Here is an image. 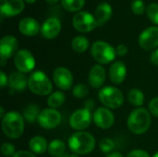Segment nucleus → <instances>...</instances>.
Returning a JSON list of instances; mask_svg holds the SVG:
<instances>
[{
    "label": "nucleus",
    "mask_w": 158,
    "mask_h": 157,
    "mask_svg": "<svg viewBox=\"0 0 158 157\" xmlns=\"http://www.w3.org/2000/svg\"><path fill=\"white\" fill-rule=\"evenodd\" d=\"M25 119L23 116L17 111H9L6 113L2 118V130L4 134L12 140L19 138L25 128Z\"/></svg>",
    "instance_id": "obj_1"
},
{
    "label": "nucleus",
    "mask_w": 158,
    "mask_h": 157,
    "mask_svg": "<svg viewBox=\"0 0 158 157\" xmlns=\"http://www.w3.org/2000/svg\"><path fill=\"white\" fill-rule=\"evenodd\" d=\"M151 122L150 111L143 107H138L130 114L127 125L132 133L140 135L145 133L149 130Z\"/></svg>",
    "instance_id": "obj_2"
},
{
    "label": "nucleus",
    "mask_w": 158,
    "mask_h": 157,
    "mask_svg": "<svg viewBox=\"0 0 158 157\" xmlns=\"http://www.w3.org/2000/svg\"><path fill=\"white\" fill-rule=\"evenodd\" d=\"M69 147L76 155H87L95 147L94 137L86 131H77L69 139Z\"/></svg>",
    "instance_id": "obj_3"
},
{
    "label": "nucleus",
    "mask_w": 158,
    "mask_h": 157,
    "mask_svg": "<svg viewBox=\"0 0 158 157\" xmlns=\"http://www.w3.org/2000/svg\"><path fill=\"white\" fill-rule=\"evenodd\" d=\"M28 79V87L31 93L40 96L51 94L53 85L45 73L41 70H37L31 73Z\"/></svg>",
    "instance_id": "obj_4"
},
{
    "label": "nucleus",
    "mask_w": 158,
    "mask_h": 157,
    "mask_svg": "<svg viewBox=\"0 0 158 157\" xmlns=\"http://www.w3.org/2000/svg\"><path fill=\"white\" fill-rule=\"evenodd\" d=\"M91 54L95 61L104 65L111 63L117 56L116 48L104 41L94 42L91 48Z\"/></svg>",
    "instance_id": "obj_5"
},
{
    "label": "nucleus",
    "mask_w": 158,
    "mask_h": 157,
    "mask_svg": "<svg viewBox=\"0 0 158 157\" xmlns=\"http://www.w3.org/2000/svg\"><path fill=\"white\" fill-rule=\"evenodd\" d=\"M101 103L109 109L119 108L124 104V95L122 92L114 86L102 88L98 93Z\"/></svg>",
    "instance_id": "obj_6"
},
{
    "label": "nucleus",
    "mask_w": 158,
    "mask_h": 157,
    "mask_svg": "<svg viewBox=\"0 0 158 157\" xmlns=\"http://www.w3.org/2000/svg\"><path fill=\"white\" fill-rule=\"evenodd\" d=\"M72 25L76 31L83 33L90 32L98 26L95 17L87 11L77 12L72 19Z\"/></svg>",
    "instance_id": "obj_7"
},
{
    "label": "nucleus",
    "mask_w": 158,
    "mask_h": 157,
    "mask_svg": "<svg viewBox=\"0 0 158 157\" xmlns=\"http://www.w3.org/2000/svg\"><path fill=\"white\" fill-rule=\"evenodd\" d=\"M62 117L60 113L54 108H46L40 112L37 122L39 126L44 130L56 129L59 126Z\"/></svg>",
    "instance_id": "obj_8"
},
{
    "label": "nucleus",
    "mask_w": 158,
    "mask_h": 157,
    "mask_svg": "<svg viewBox=\"0 0 158 157\" xmlns=\"http://www.w3.org/2000/svg\"><path fill=\"white\" fill-rule=\"evenodd\" d=\"M14 65L18 71L21 73H29L35 67V59L32 54L27 49L19 50L14 56Z\"/></svg>",
    "instance_id": "obj_9"
},
{
    "label": "nucleus",
    "mask_w": 158,
    "mask_h": 157,
    "mask_svg": "<svg viewBox=\"0 0 158 157\" xmlns=\"http://www.w3.org/2000/svg\"><path fill=\"white\" fill-rule=\"evenodd\" d=\"M93 120L91 111L87 108H81L73 112L69 118V125L73 130L81 131L87 129Z\"/></svg>",
    "instance_id": "obj_10"
},
{
    "label": "nucleus",
    "mask_w": 158,
    "mask_h": 157,
    "mask_svg": "<svg viewBox=\"0 0 158 157\" xmlns=\"http://www.w3.org/2000/svg\"><path fill=\"white\" fill-rule=\"evenodd\" d=\"M139 45L146 51L158 47V27L152 26L145 29L139 36Z\"/></svg>",
    "instance_id": "obj_11"
},
{
    "label": "nucleus",
    "mask_w": 158,
    "mask_h": 157,
    "mask_svg": "<svg viewBox=\"0 0 158 157\" xmlns=\"http://www.w3.org/2000/svg\"><path fill=\"white\" fill-rule=\"evenodd\" d=\"M93 121L98 128L102 130H107L114 125L115 117L109 108L99 107L93 115Z\"/></svg>",
    "instance_id": "obj_12"
},
{
    "label": "nucleus",
    "mask_w": 158,
    "mask_h": 157,
    "mask_svg": "<svg viewBox=\"0 0 158 157\" xmlns=\"http://www.w3.org/2000/svg\"><path fill=\"white\" fill-rule=\"evenodd\" d=\"M53 81L57 88L66 91L69 90L72 87L73 76L69 69H68L67 68L58 67L53 72Z\"/></svg>",
    "instance_id": "obj_13"
},
{
    "label": "nucleus",
    "mask_w": 158,
    "mask_h": 157,
    "mask_svg": "<svg viewBox=\"0 0 158 157\" xmlns=\"http://www.w3.org/2000/svg\"><path fill=\"white\" fill-rule=\"evenodd\" d=\"M23 0H0V12L2 17H14L24 10Z\"/></svg>",
    "instance_id": "obj_14"
},
{
    "label": "nucleus",
    "mask_w": 158,
    "mask_h": 157,
    "mask_svg": "<svg viewBox=\"0 0 158 157\" xmlns=\"http://www.w3.org/2000/svg\"><path fill=\"white\" fill-rule=\"evenodd\" d=\"M18 49V40L12 35H6L0 41L1 60H6L16 55Z\"/></svg>",
    "instance_id": "obj_15"
},
{
    "label": "nucleus",
    "mask_w": 158,
    "mask_h": 157,
    "mask_svg": "<svg viewBox=\"0 0 158 157\" xmlns=\"http://www.w3.org/2000/svg\"><path fill=\"white\" fill-rule=\"evenodd\" d=\"M40 31L44 38L48 40L54 39L61 31V22L56 18H49L43 23Z\"/></svg>",
    "instance_id": "obj_16"
},
{
    "label": "nucleus",
    "mask_w": 158,
    "mask_h": 157,
    "mask_svg": "<svg viewBox=\"0 0 158 157\" xmlns=\"http://www.w3.org/2000/svg\"><path fill=\"white\" fill-rule=\"evenodd\" d=\"M109 79L114 84H121L127 75V68L122 61H115L109 68Z\"/></svg>",
    "instance_id": "obj_17"
},
{
    "label": "nucleus",
    "mask_w": 158,
    "mask_h": 157,
    "mask_svg": "<svg viewBox=\"0 0 158 157\" xmlns=\"http://www.w3.org/2000/svg\"><path fill=\"white\" fill-rule=\"evenodd\" d=\"M88 81L93 88H101L106 81V69L101 65H94L89 71Z\"/></svg>",
    "instance_id": "obj_18"
},
{
    "label": "nucleus",
    "mask_w": 158,
    "mask_h": 157,
    "mask_svg": "<svg viewBox=\"0 0 158 157\" xmlns=\"http://www.w3.org/2000/svg\"><path fill=\"white\" fill-rule=\"evenodd\" d=\"M19 31L25 36H35L39 31H41V27L38 21L33 18H24L19 21Z\"/></svg>",
    "instance_id": "obj_19"
},
{
    "label": "nucleus",
    "mask_w": 158,
    "mask_h": 157,
    "mask_svg": "<svg viewBox=\"0 0 158 157\" xmlns=\"http://www.w3.org/2000/svg\"><path fill=\"white\" fill-rule=\"evenodd\" d=\"M112 13H113L112 6L108 3L106 2L100 3L96 6L95 12H94V17H95L98 26H102L105 23H106L112 17Z\"/></svg>",
    "instance_id": "obj_20"
},
{
    "label": "nucleus",
    "mask_w": 158,
    "mask_h": 157,
    "mask_svg": "<svg viewBox=\"0 0 158 157\" xmlns=\"http://www.w3.org/2000/svg\"><path fill=\"white\" fill-rule=\"evenodd\" d=\"M28 80L24 73L19 71L13 72L8 77V86L10 89L16 92H21L26 89L28 86Z\"/></svg>",
    "instance_id": "obj_21"
},
{
    "label": "nucleus",
    "mask_w": 158,
    "mask_h": 157,
    "mask_svg": "<svg viewBox=\"0 0 158 157\" xmlns=\"http://www.w3.org/2000/svg\"><path fill=\"white\" fill-rule=\"evenodd\" d=\"M29 147L33 154L42 155L48 149V144L43 136H34L29 142Z\"/></svg>",
    "instance_id": "obj_22"
},
{
    "label": "nucleus",
    "mask_w": 158,
    "mask_h": 157,
    "mask_svg": "<svg viewBox=\"0 0 158 157\" xmlns=\"http://www.w3.org/2000/svg\"><path fill=\"white\" fill-rule=\"evenodd\" d=\"M48 153L50 155L56 157H59L63 155L66 151V143L58 139L53 140L49 144H48Z\"/></svg>",
    "instance_id": "obj_23"
},
{
    "label": "nucleus",
    "mask_w": 158,
    "mask_h": 157,
    "mask_svg": "<svg viewBox=\"0 0 158 157\" xmlns=\"http://www.w3.org/2000/svg\"><path fill=\"white\" fill-rule=\"evenodd\" d=\"M128 100L132 105L141 107L144 103V94L141 90L137 88H133L130 90L128 93Z\"/></svg>",
    "instance_id": "obj_24"
},
{
    "label": "nucleus",
    "mask_w": 158,
    "mask_h": 157,
    "mask_svg": "<svg viewBox=\"0 0 158 157\" xmlns=\"http://www.w3.org/2000/svg\"><path fill=\"white\" fill-rule=\"evenodd\" d=\"M40 110H39V107L34 105V104H31V105H28L24 110H23V113H22V116L24 118V119L27 121V122H30V123H33L35 120L38 119V117L40 115Z\"/></svg>",
    "instance_id": "obj_25"
},
{
    "label": "nucleus",
    "mask_w": 158,
    "mask_h": 157,
    "mask_svg": "<svg viewBox=\"0 0 158 157\" xmlns=\"http://www.w3.org/2000/svg\"><path fill=\"white\" fill-rule=\"evenodd\" d=\"M65 100H66V96H65L64 93L61 91H56V92L52 93L49 95V97L47 99V105H49L50 108L56 109V108L61 106L65 103Z\"/></svg>",
    "instance_id": "obj_26"
},
{
    "label": "nucleus",
    "mask_w": 158,
    "mask_h": 157,
    "mask_svg": "<svg viewBox=\"0 0 158 157\" xmlns=\"http://www.w3.org/2000/svg\"><path fill=\"white\" fill-rule=\"evenodd\" d=\"M71 47L77 53H84L89 47V40L84 36H77L72 40Z\"/></svg>",
    "instance_id": "obj_27"
},
{
    "label": "nucleus",
    "mask_w": 158,
    "mask_h": 157,
    "mask_svg": "<svg viewBox=\"0 0 158 157\" xmlns=\"http://www.w3.org/2000/svg\"><path fill=\"white\" fill-rule=\"evenodd\" d=\"M85 0H61L62 6L69 12H80L83 7Z\"/></svg>",
    "instance_id": "obj_28"
},
{
    "label": "nucleus",
    "mask_w": 158,
    "mask_h": 157,
    "mask_svg": "<svg viewBox=\"0 0 158 157\" xmlns=\"http://www.w3.org/2000/svg\"><path fill=\"white\" fill-rule=\"evenodd\" d=\"M146 14L148 19L155 24L158 25V4L152 3L146 8Z\"/></svg>",
    "instance_id": "obj_29"
},
{
    "label": "nucleus",
    "mask_w": 158,
    "mask_h": 157,
    "mask_svg": "<svg viewBox=\"0 0 158 157\" xmlns=\"http://www.w3.org/2000/svg\"><path fill=\"white\" fill-rule=\"evenodd\" d=\"M72 93L73 95L78 98V99H81L86 97L89 94V88L87 87V85L80 83L74 86L73 90H72Z\"/></svg>",
    "instance_id": "obj_30"
},
{
    "label": "nucleus",
    "mask_w": 158,
    "mask_h": 157,
    "mask_svg": "<svg viewBox=\"0 0 158 157\" xmlns=\"http://www.w3.org/2000/svg\"><path fill=\"white\" fill-rule=\"evenodd\" d=\"M99 147H100V149H101V151L103 153L108 154V153H111V151L114 150L115 143H114V142L111 139H109V138H104V139H102L100 141Z\"/></svg>",
    "instance_id": "obj_31"
},
{
    "label": "nucleus",
    "mask_w": 158,
    "mask_h": 157,
    "mask_svg": "<svg viewBox=\"0 0 158 157\" xmlns=\"http://www.w3.org/2000/svg\"><path fill=\"white\" fill-rule=\"evenodd\" d=\"M131 10L136 15H142L145 11V4L143 0H134L131 3Z\"/></svg>",
    "instance_id": "obj_32"
},
{
    "label": "nucleus",
    "mask_w": 158,
    "mask_h": 157,
    "mask_svg": "<svg viewBox=\"0 0 158 157\" xmlns=\"http://www.w3.org/2000/svg\"><path fill=\"white\" fill-rule=\"evenodd\" d=\"M1 152L5 156L13 157V155L16 154L15 146L9 143H4L1 146Z\"/></svg>",
    "instance_id": "obj_33"
},
{
    "label": "nucleus",
    "mask_w": 158,
    "mask_h": 157,
    "mask_svg": "<svg viewBox=\"0 0 158 157\" xmlns=\"http://www.w3.org/2000/svg\"><path fill=\"white\" fill-rule=\"evenodd\" d=\"M149 111L152 115L158 118V97L153 98L149 103Z\"/></svg>",
    "instance_id": "obj_34"
},
{
    "label": "nucleus",
    "mask_w": 158,
    "mask_h": 157,
    "mask_svg": "<svg viewBox=\"0 0 158 157\" xmlns=\"http://www.w3.org/2000/svg\"><path fill=\"white\" fill-rule=\"evenodd\" d=\"M127 157H150L149 154L142 149H135L131 151L128 155Z\"/></svg>",
    "instance_id": "obj_35"
},
{
    "label": "nucleus",
    "mask_w": 158,
    "mask_h": 157,
    "mask_svg": "<svg viewBox=\"0 0 158 157\" xmlns=\"http://www.w3.org/2000/svg\"><path fill=\"white\" fill-rule=\"evenodd\" d=\"M116 52H117L118 56H123L128 53V47L126 45H124V44H118L116 47Z\"/></svg>",
    "instance_id": "obj_36"
},
{
    "label": "nucleus",
    "mask_w": 158,
    "mask_h": 157,
    "mask_svg": "<svg viewBox=\"0 0 158 157\" xmlns=\"http://www.w3.org/2000/svg\"><path fill=\"white\" fill-rule=\"evenodd\" d=\"M13 157H36V155L32 152L19 151V152H16V154L13 155Z\"/></svg>",
    "instance_id": "obj_37"
},
{
    "label": "nucleus",
    "mask_w": 158,
    "mask_h": 157,
    "mask_svg": "<svg viewBox=\"0 0 158 157\" xmlns=\"http://www.w3.org/2000/svg\"><path fill=\"white\" fill-rule=\"evenodd\" d=\"M7 84H8V78H7V76L6 75V73L4 71H1L0 72V86L2 88H4Z\"/></svg>",
    "instance_id": "obj_38"
},
{
    "label": "nucleus",
    "mask_w": 158,
    "mask_h": 157,
    "mask_svg": "<svg viewBox=\"0 0 158 157\" xmlns=\"http://www.w3.org/2000/svg\"><path fill=\"white\" fill-rule=\"evenodd\" d=\"M150 60H151L153 65L158 66V48L152 52L151 56H150Z\"/></svg>",
    "instance_id": "obj_39"
},
{
    "label": "nucleus",
    "mask_w": 158,
    "mask_h": 157,
    "mask_svg": "<svg viewBox=\"0 0 158 157\" xmlns=\"http://www.w3.org/2000/svg\"><path fill=\"white\" fill-rule=\"evenodd\" d=\"M107 157H124L120 153H118V152H114V153H110Z\"/></svg>",
    "instance_id": "obj_40"
},
{
    "label": "nucleus",
    "mask_w": 158,
    "mask_h": 157,
    "mask_svg": "<svg viewBox=\"0 0 158 157\" xmlns=\"http://www.w3.org/2000/svg\"><path fill=\"white\" fill-rule=\"evenodd\" d=\"M49 5H55V4H56L59 0H45Z\"/></svg>",
    "instance_id": "obj_41"
},
{
    "label": "nucleus",
    "mask_w": 158,
    "mask_h": 157,
    "mask_svg": "<svg viewBox=\"0 0 158 157\" xmlns=\"http://www.w3.org/2000/svg\"><path fill=\"white\" fill-rule=\"evenodd\" d=\"M26 3H28V4H33V3H35L37 0H24Z\"/></svg>",
    "instance_id": "obj_42"
},
{
    "label": "nucleus",
    "mask_w": 158,
    "mask_h": 157,
    "mask_svg": "<svg viewBox=\"0 0 158 157\" xmlns=\"http://www.w3.org/2000/svg\"><path fill=\"white\" fill-rule=\"evenodd\" d=\"M59 157H70V155H67V154H64L63 155H61V156Z\"/></svg>",
    "instance_id": "obj_43"
},
{
    "label": "nucleus",
    "mask_w": 158,
    "mask_h": 157,
    "mask_svg": "<svg viewBox=\"0 0 158 157\" xmlns=\"http://www.w3.org/2000/svg\"><path fill=\"white\" fill-rule=\"evenodd\" d=\"M70 157H79V155L73 154V155H70Z\"/></svg>",
    "instance_id": "obj_44"
},
{
    "label": "nucleus",
    "mask_w": 158,
    "mask_h": 157,
    "mask_svg": "<svg viewBox=\"0 0 158 157\" xmlns=\"http://www.w3.org/2000/svg\"><path fill=\"white\" fill-rule=\"evenodd\" d=\"M153 157H158V152H157V153H156V154L154 155V156H153Z\"/></svg>",
    "instance_id": "obj_45"
}]
</instances>
